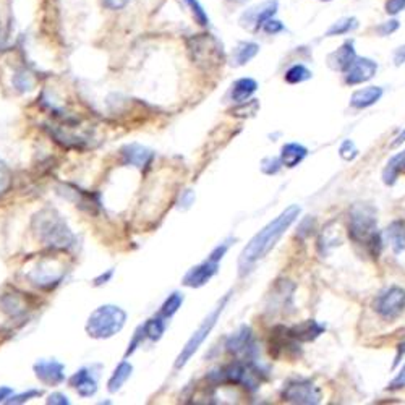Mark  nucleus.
Instances as JSON below:
<instances>
[{"instance_id":"nucleus-1","label":"nucleus","mask_w":405,"mask_h":405,"mask_svg":"<svg viewBox=\"0 0 405 405\" xmlns=\"http://www.w3.org/2000/svg\"><path fill=\"white\" fill-rule=\"evenodd\" d=\"M300 213H302L300 206L292 204V206H288L282 211L274 221H271L268 225H264L263 229L248 242V245L242 250L240 258H238L240 276H245L247 273H250L259 259L268 257L269 252L277 245V242L281 240L282 235H284L286 232L290 229V225L298 219Z\"/></svg>"},{"instance_id":"nucleus-2","label":"nucleus","mask_w":405,"mask_h":405,"mask_svg":"<svg viewBox=\"0 0 405 405\" xmlns=\"http://www.w3.org/2000/svg\"><path fill=\"white\" fill-rule=\"evenodd\" d=\"M348 218V237L358 245H365L373 257H378L381 250V235L378 232L376 209L371 204H355Z\"/></svg>"},{"instance_id":"nucleus-3","label":"nucleus","mask_w":405,"mask_h":405,"mask_svg":"<svg viewBox=\"0 0 405 405\" xmlns=\"http://www.w3.org/2000/svg\"><path fill=\"white\" fill-rule=\"evenodd\" d=\"M33 229L46 245L57 250H69L75 245V235L57 211L46 208L33 219Z\"/></svg>"},{"instance_id":"nucleus-4","label":"nucleus","mask_w":405,"mask_h":405,"mask_svg":"<svg viewBox=\"0 0 405 405\" xmlns=\"http://www.w3.org/2000/svg\"><path fill=\"white\" fill-rule=\"evenodd\" d=\"M127 313L115 305H104L94 310L86 323V332L94 339H109L125 326Z\"/></svg>"},{"instance_id":"nucleus-5","label":"nucleus","mask_w":405,"mask_h":405,"mask_svg":"<svg viewBox=\"0 0 405 405\" xmlns=\"http://www.w3.org/2000/svg\"><path fill=\"white\" fill-rule=\"evenodd\" d=\"M230 295H232V293H225V297L218 303V307H216V308L213 310V312H211V313L206 316V318H204L203 323L198 326V329H196L195 332H193L190 339L187 341L185 347L182 348L180 355H179V357H177V360H175V368H177V370L183 368V366H185L188 362H190V358L199 351V347L203 346L204 341L208 339L209 334H211V332H213V329H214V326L218 324V319L221 318V315H223L225 305H227V302H229Z\"/></svg>"},{"instance_id":"nucleus-6","label":"nucleus","mask_w":405,"mask_h":405,"mask_svg":"<svg viewBox=\"0 0 405 405\" xmlns=\"http://www.w3.org/2000/svg\"><path fill=\"white\" fill-rule=\"evenodd\" d=\"M190 51L193 52L195 62L199 65H208V69L209 66H218L224 60L223 44L211 35H201L199 37H195Z\"/></svg>"},{"instance_id":"nucleus-7","label":"nucleus","mask_w":405,"mask_h":405,"mask_svg":"<svg viewBox=\"0 0 405 405\" xmlns=\"http://www.w3.org/2000/svg\"><path fill=\"white\" fill-rule=\"evenodd\" d=\"M282 399L290 404L316 405L321 402V389L308 380L288 381L282 389Z\"/></svg>"},{"instance_id":"nucleus-8","label":"nucleus","mask_w":405,"mask_h":405,"mask_svg":"<svg viewBox=\"0 0 405 405\" xmlns=\"http://www.w3.org/2000/svg\"><path fill=\"white\" fill-rule=\"evenodd\" d=\"M405 310V288L402 287H389L375 302V312L381 318L392 321L399 318Z\"/></svg>"},{"instance_id":"nucleus-9","label":"nucleus","mask_w":405,"mask_h":405,"mask_svg":"<svg viewBox=\"0 0 405 405\" xmlns=\"http://www.w3.org/2000/svg\"><path fill=\"white\" fill-rule=\"evenodd\" d=\"M225 351L235 357L248 358L247 362H253L254 355H257V344H254L252 327L242 326L237 332L227 337Z\"/></svg>"},{"instance_id":"nucleus-10","label":"nucleus","mask_w":405,"mask_h":405,"mask_svg":"<svg viewBox=\"0 0 405 405\" xmlns=\"http://www.w3.org/2000/svg\"><path fill=\"white\" fill-rule=\"evenodd\" d=\"M279 7L277 0H266V2L254 5V7L248 8L240 16V23L245 28H253V30H259L264 25V21L273 18Z\"/></svg>"},{"instance_id":"nucleus-11","label":"nucleus","mask_w":405,"mask_h":405,"mask_svg":"<svg viewBox=\"0 0 405 405\" xmlns=\"http://www.w3.org/2000/svg\"><path fill=\"white\" fill-rule=\"evenodd\" d=\"M378 71V64L368 57H355L352 65L344 71L346 74V83L351 86L362 85L370 81Z\"/></svg>"},{"instance_id":"nucleus-12","label":"nucleus","mask_w":405,"mask_h":405,"mask_svg":"<svg viewBox=\"0 0 405 405\" xmlns=\"http://www.w3.org/2000/svg\"><path fill=\"white\" fill-rule=\"evenodd\" d=\"M219 271V263L211 262V259H206V262L199 263L196 266L188 271V273L183 276V286L192 287V288H199L203 286H206L208 282L213 279V277L218 274Z\"/></svg>"},{"instance_id":"nucleus-13","label":"nucleus","mask_w":405,"mask_h":405,"mask_svg":"<svg viewBox=\"0 0 405 405\" xmlns=\"http://www.w3.org/2000/svg\"><path fill=\"white\" fill-rule=\"evenodd\" d=\"M28 277H30L31 282L35 286L37 287H41V288H52L54 286H57L60 281H62V277H64V273L60 269L55 268L54 264L51 263H42L37 266L36 269H33L30 274H28Z\"/></svg>"},{"instance_id":"nucleus-14","label":"nucleus","mask_w":405,"mask_h":405,"mask_svg":"<svg viewBox=\"0 0 405 405\" xmlns=\"http://www.w3.org/2000/svg\"><path fill=\"white\" fill-rule=\"evenodd\" d=\"M122 159L127 165H135L138 169H148L153 164L154 153L141 144H127L122 149Z\"/></svg>"},{"instance_id":"nucleus-15","label":"nucleus","mask_w":405,"mask_h":405,"mask_svg":"<svg viewBox=\"0 0 405 405\" xmlns=\"http://www.w3.org/2000/svg\"><path fill=\"white\" fill-rule=\"evenodd\" d=\"M28 308L30 305H28L25 293L8 292L0 295V310L10 318H21L26 315Z\"/></svg>"},{"instance_id":"nucleus-16","label":"nucleus","mask_w":405,"mask_h":405,"mask_svg":"<svg viewBox=\"0 0 405 405\" xmlns=\"http://www.w3.org/2000/svg\"><path fill=\"white\" fill-rule=\"evenodd\" d=\"M65 368L62 363L55 362V360H40L35 365V373L37 378L46 385H59L65 380Z\"/></svg>"},{"instance_id":"nucleus-17","label":"nucleus","mask_w":405,"mask_h":405,"mask_svg":"<svg viewBox=\"0 0 405 405\" xmlns=\"http://www.w3.org/2000/svg\"><path fill=\"white\" fill-rule=\"evenodd\" d=\"M324 331L326 327L315 319H308L303 321L300 324L287 327V334L297 342H312L315 339H318Z\"/></svg>"},{"instance_id":"nucleus-18","label":"nucleus","mask_w":405,"mask_h":405,"mask_svg":"<svg viewBox=\"0 0 405 405\" xmlns=\"http://www.w3.org/2000/svg\"><path fill=\"white\" fill-rule=\"evenodd\" d=\"M355 57H357V52H355L353 41H347V42H344L337 51L329 54L327 62H329V66L332 70L346 71L348 66L352 65Z\"/></svg>"},{"instance_id":"nucleus-19","label":"nucleus","mask_w":405,"mask_h":405,"mask_svg":"<svg viewBox=\"0 0 405 405\" xmlns=\"http://www.w3.org/2000/svg\"><path fill=\"white\" fill-rule=\"evenodd\" d=\"M70 382L81 397H91L98 391V381L93 376L91 370L88 368H81L76 371V373L71 376Z\"/></svg>"},{"instance_id":"nucleus-20","label":"nucleus","mask_w":405,"mask_h":405,"mask_svg":"<svg viewBox=\"0 0 405 405\" xmlns=\"http://www.w3.org/2000/svg\"><path fill=\"white\" fill-rule=\"evenodd\" d=\"M308 156V149L300 143H287L281 148V164L287 169L297 168L298 164L303 163V159Z\"/></svg>"},{"instance_id":"nucleus-21","label":"nucleus","mask_w":405,"mask_h":405,"mask_svg":"<svg viewBox=\"0 0 405 405\" xmlns=\"http://www.w3.org/2000/svg\"><path fill=\"white\" fill-rule=\"evenodd\" d=\"M382 98V88L380 86H366L357 90L351 98V105L353 109H368L375 105Z\"/></svg>"},{"instance_id":"nucleus-22","label":"nucleus","mask_w":405,"mask_h":405,"mask_svg":"<svg viewBox=\"0 0 405 405\" xmlns=\"http://www.w3.org/2000/svg\"><path fill=\"white\" fill-rule=\"evenodd\" d=\"M258 90V83L253 78H240L237 80L230 88V99L235 104H243L250 101V98L253 96Z\"/></svg>"},{"instance_id":"nucleus-23","label":"nucleus","mask_w":405,"mask_h":405,"mask_svg":"<svg viewBox=\"0 0 405 405\" xmlns=\"http://www.w3.org/2000/svg\"><path fill=\"white\" fill-rule=\"evenodd\" d=\"M259 52V46L257 42H250V41H243L238 42L237 47L234 49V54H232V60H234L235 66H243L247 65L250 60L257 57V54Z\"/></svg>"},{"instance_id":"nucleus-24","label":"nucleus","mask_w":405,"mask_h":405,"mask_svg":"<svg viewBox=\"0 0 405 405\" xmlns=\"http://www.w3.org/2000/svg\"><path fill=\"white\" fill-rule=\"evenodd\" d=\"M402 172H405V151L391 158V160H387L386 168L382 170V182L386 185H394Z\"/></svg>"},{"instance_id":"nucleus-25","label":"nucleus","mask_w":405,"mask_h":405,"mask_svg":"<svg viewBox=\"0 0 405 405\" xmlns=\"http://www.w3.org/2000/svg\"><path fill=\"white\" fill-rule=\"evenodd\" d=\"M387 238H389L391 245L396 253H402L405 250V223L402 221H396L389 227H387L386 232Z\"/></svg>"},{"instance_id":"nucleus-26","label":"nucleus","mask_w":405,"mask_h":405,"mask_svg":"<svg viewBox=\"0 0 405 405\" xmlns=\"http://www.w3.org/2000/svg\"><path fill=\"white\" fill-rule=\"evenodd\" d=\"M131 371H133V366L129 363V362H122L117 368H115V371L112 373V376H110V380H109V391L110 392H117L122 386L125 385L127 380L130 378V375H131Z\"/></svg>"},{"instance_id":"nucleus-27","label":"nucleus","mask_w":405,"mask_h":405,"mask_svg":"<svg viewBox=\"0 0 405 405\" xmlns=\"http://www.w3.org/2000/svg\"><path fill=\"white\" fill-rule=\"evenodd\" d=\"M357 28H358V20L355 18V16H346V18H341V20H337L336 23H332L329 30L326 31V36H329V37L342 36L353 30H357Z\"/></svg>"},{"instance_id":"nucleus-28","label":"nucleus","mask_w":405,"mask_h":405,"mask_svg":"<svg viewBox=\"0 0 405 405\" xmlns=\"http://www.w3.org/2000/svg\"><path fill=\"white\" fill-rule=\"evenodd\" d=\"M144 336L151 341H159L163 337L164 331H165V321L160 315H158L156 318H151L146 321V324L143 326Z\"/></svg>"},{"instance_id":"nucleus-29","label":"nucleus","mask_w":405,"mask_h":405,"mask_svg":"<svg viewBox=\"0 0 405 405\" xmlns=\"http://www.w3.org/2000/svg\"><path fill=\"white\" fill-rule=\"evenodd\" d=\"M183 303V295L180 292H174L170 293V295L165 298V302L163 303V307H160V316H163L164 319H169L174 316L177 312H179V308L182 307Z\"/></svg>"},{"instance_id":"nucleus-30","label":"nucleus","mask_w":405,"mask_h":405,"mask_svg":"<svg viewBox=\"0 0 405 405\" xmlns=\"http://www.w3.org/2000/svg\"><path fill=\"white\" fill-rule=\"evenodd\" d=\"M313 74L310 71L307 66L302 65V64H297V65H293L290 66L286 71V81L287 83H290V85H298V83H303V81H308L310 78H312Z\"/></svg>"},{"instance_id":"nucleus-31","label":"nucleus","mask_w":405,"mask_h":405,"mask_svg":"<svg viewBox=\"0 0 405 405\" xmlns=\"http://www.w3.org/2000/svg\"><path fill=\"white\" fill-rule=\"evenodd\" d=\"M12 170L8 169V165L0 160V196L5 195L12 187Z\"/></svg>"},{"instance_id":"nucleus-32","label":"nucleus","mask_w":405,"mask_h":405,"mask_svg":"<svg viewBox=\"0 0 405 405\" xmlns=\"http://www.w3.org/2000/svg\"><path fill=\"white\" fill-rule=\"evenodd\" d=\"M185 2L188 4V7L192 8L193 16H195V20L198 21V23L201 26H208L209 25V16L206 15V12H204L201 5L198 4V0H185Z\"/></svg>"},{"instance_id":"nucleus-33","label":"nucleus","mask_w":405,"mask_h":405,"mask_svg":"<svg viewBox=\"0 0 405 405\" xmlns=\"http://www.w3.org/2000/svg\"><path fill=\"white\" fill-rule=\"evenodd\" d=\"M339 154L344 160H348V163H351V160H353L358 156L357 144H355L352 140H344L339 148Z\"/></svg>"},{"instance_id":"nucleus-34","label":"nucleus","mask_w":405,"mask_h":405,"mask_svg":"<svg viewBox=\"0 0 405 405\" xmlns=\"http://www.w3.org/2000/svg\"><path fill=\"white\" fill-rule=\"evenodd\" d=\"M33 85H35V80H33V76L30 74H26V71H21V74L15 76V86L18 88L20 91L31 90Z\"/></svg>"},{"instance_id":"nucleus-35","label":"nucleus","mask_w":405,"mask_h":405,"mask_svg":"<svg viewBox=\"0 0 405 405\" xmlns=\"http://www.w3.org/2000/svg\"><path fill=\"white\" fill-rule=\"evenodd\" d=\"M281 168H282V164H281L279 158H266L262 164V170L268 175L277 174V172L281 170Z\"/></svg>"},{"instance_id":"nucleus-36","label":"nucleus","mask_w":405,"mask_h":405,"mask_svg":"<svg viewBox=\"0 0 405 405\" xmlns=\"http://www.w3.org/2000/svg\"><path fill=\"white\" fill-rule=\"evenodd\" d=\"M229 247H230L229 240L223 242V243H221V245L216 247V248L213 250V252L209 253L208 259H211V262H214V263H219L221 259H223V258L225 257V253H227V250H229Z\"/></svg>"},{"instance_id":"nucleus-37","label":"nucleus","mask_w":405,"mask_h":405,"mask_svg":"<svg viewBox=\"0 0 405 405\" xmlns=\"http://www.w3.org/2000/svg\"><path fill=\"white\" fill-rule=\"evenodd\" d=\"M266 35H277V33L284 31V25L281 21H277L274 18H269L268 21H264V25L262 26Z\"/></svg>"},{"instance_id":"nucleus-38","label":"nucleus","mask_w":405,"mask_h":405,"mask_svg":"<svg viewBox=\"0 0 405 405\" xmlns=\"http://www.w3.org/2000/svg\"><path fill=\"white\" fill-rule=\"evenodd\" d=\"M37 396H41V391H36V389H30L28 392H23V394H20V396H15V397H10L7 399V404H23L26 401H30V399L33 397H37Z\"/></svg>"},{"instance_id":"nucleus-39","label":"nucleus","mask_w":405,"mask_h":405,"mask_svg":"<svg viewBox=\"0 0 405 405\" xmlns=\"http://www.w3.org/2000/svg\"><path fill=\"white\" fill-rule=\"evenodd\" d=\"M405 10V0H387L386 2V13L397 15Z\"/></svg>"},{"instance_id":"nucleus-40","label":"nucleus","mask_w":405,"mask_h":405,"mask_svg":"<svg viewBox=\"0 0 405 405\" xmlns=\"http://www.w3.org/2000/svg\"><path fill=\"white\" fill-rule=\"evenodd\" d=\"M397 28H399V21L391 20V21H385V23L380 25L378 28H376V31H378L381 36H387V35H392Z\"/></svg>"},{"instance_id":"nucleus-41","label":"nucleus","mask_w":405,"mask_h":405,"mask_svg":"<svg viewBox=\"0 0 405 405\" xmlns=\"http://www.w3.org/2000/svg\"><path fill=\"white\" fill-rule=\"evenodd\" d=\"M402 387H405V365L402 366L401 371H399V375L396 376V378L389 382L387 389L397 391V389H402Z\"/></svg>"},{"instance_id":"nucleus-42","label":"nucleus","mask_w":405,"mask_h":405,"mask_svg":"<svg viewBox=\"0 0 405 405\" xmlns=\"http://www.w3.org/2000/svg\"><path fill=\"white\" fill-rule=\"evenodd\" d=\"M47 404H52V405H69L70 401H69V399H66V396H64V394L55 392V394H51V396H49Z\"/></svg>"},{"instance_id":"nucleus-43","label":"nucleus","mask_w":405,"mask_h":405,"mask_svg":"<svg viewBox=\"0 0 405 405\" xmlns=\"http://www.w3.org/2000/svg\"><path fill=\"white\" fill-rule=\"evenodd\" d=\"M130 0H102L104 7H107L110 10H120L124 8L127 4H129Z\"/></svg>"},{"instance_id":"nucleus-44","label":"nucleus","mask_w":405,"mask_h":405,"mask_svg":"<svg viewBox=\"0 0 405 405\" xmlns=\"http://www.w3.org/2000/svg\"><path fill=\"white\" fill-rule=\"evenodd\" d=\"M394 64H396L397 66L405 64V44L401 47H397L396 52H394Z\"/></svg>"},{"instance_id":"nucleus-45","label":"nucleus","mask_w":405,"mask_h":405,"mask_svg":"<svg viewBox=\"0 0 405 405\" xmlns=\"http://www.w3.org/2000/svg\"><path fill=\"white\" fill-rule=\"evenodd\" d=\"M405 355V342L404 344H399L397 346V355H396V360H394V365L392 366H397L401 363V358Z\"/></svg>"},{"instance_id":"nucleus-46","label":"nucleus","mask_w":405,"mask_h":405,"mask_svg":"<svg viewBox=\"0 0 405 405\" xmlns=\"http://www.w3.org/2000/svg\"><path fill=\"white\" fill-rule=\"evenodd\" d=\"M193 199H195V195H193V192H192V190H187V192H185V196L182 198L183 206H185V208L190 206V204L193 203Z\"/></svg>"},{"instance_id":"nucleus-47","label":"nucleus","mask_w":405,"mask_h":405,"mask_svg":"<svg viewBox=\"0 0 405 405\" xmlns=\"http://www.w3.org/2000/svg\"><path fill=\"white\" fill-rule=\"evenodd\" d=\"M110 277H112V269L107 271V273L102 274V276H99L98 279L94 281V284H96V286H102V284H105V282H107V281L110 279Z\"/></svg>"},{"instance_id":"nucleus-48","label":"nucleus","mask_w":405,"mask_h":405,"mask_svg":"<svg viewBox=\"0 0 405 405\" xmlns=\"http://www.w3.org/2000/svg\"><path fill=\"white\" fill-rule=\"evenodd\" d=\"M10 394H12V389H10V387H0V402H4L5 399H8Z\"/></svg>"},{"instance_id":"nucleus-49","label":"nucleus","mask_w":405,"mask_h":405,"mask_svg":"<svg viewBox=\"0 0 405 405\" xmlns=\"http://www.w3.org/2000/svg\"><path fill=\"white\" fill-rule=\"evenodd\" d=\"M404 141H405V129H404L401 133H399L397 138H396V140L392 141L391 146H392V148H394V146H399V144H402Z\"/></svg>"},{"instance_id":"nucleus-50","label":"nucleus","mask_w":405,"mask_h":405,"mask_svg":"<svg viewBox=\"0 0 405 405\" xmlns=\"http://www.w3.org/2000/svg\"><path fill=\"white\" fill-rule=\"evenodd\" d=\"M323 2H331V0H323Z\"/></svg>"}]
</instances>
